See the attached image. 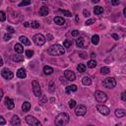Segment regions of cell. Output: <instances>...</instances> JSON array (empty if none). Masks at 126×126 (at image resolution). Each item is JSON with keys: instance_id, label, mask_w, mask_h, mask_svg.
<instances>
[{"instance_id": "obj_34", "label": "cell", "mask_w": 126, "mask_h": 126, "mask_svg": "<svg viewBox=\"0 0 126 126\" xmlns=\"http://www.w3.org/2000/svg\"><path fill=\"white\" fill-rule=\"evenodd\" d=\"M76 106V101L75 100H70L69 101V107L70 108H74Z\"/></svg>"}, {"instance_id": "obj_16", "label": "cell", "mask_w": 126, "mask_h": 126, "mask_svg": "<svg viewBox=\"0 0 126 126\" xmlns=\"http://www.w3.org/2000/svg\"><path fill=\"white\" fill-rule=\"evenodd\" d=\"M19 39H20V41L24 45V46H31V41L29 40V38L27 37V36H25V35H21L20 37H19Z\"/></svg>"}, {"instance_id": "obj_51", "label": "cell", "mask_w": 126, "mask_h": 126, "mask_svg": "<svg viewBox=\"0 0 126 126\" xmlns=\"http://www.w3.org/2000/svg\"><path fill=\"white\" fill-rule=\"evenodd\" d=\"M79 55L82 57V58H86L87 56H86V54L85 53H83V52H81V53H79Z\"/></svg>"}, {"instance_id": "obj_50", "label": "cell", "mask_w": 126, "mask_h": 126, "mask_svg": "<svg viewBox=\"0 0 126 126\" xmlns=\"http://www.w3.org/2000/svg\"><path fill=\"white\" fill-rule=\"evenodd\" d=\"M46 38H47V40H52V39H53V36H52L51 34H48L46 35Z\"/></svg>"}, {"instance_id": "obj_31", "label": "cell", "mask_w": 126, "mask_h": 126, "mask_svg": "<svg viewBox=\"0 0 126 126\" xmlns=\"http://www.w3.org/2000/svg\"><path fill=\"white\" fill-rule=\"evenodd\" d=\"M58 12H59V13H62L63 15H65V16H67V17H71V16H72V14H71V12H69V11H67V10H63V9H59V10H58Z\"/></svg>"}, {"instance_id": "obj_38", "label": "cell", "mask_w": 126, "mask_h": 126, "mask_svg": "<svg viewBox=\"0 0 126 126\" xmlns=\"http://www.w3.org/2000/svg\"><path fill=\"white\" fill-rule=\"evenodd\" d=\"M11 37H12V35H11L10 34H8V33L4 34V40H5V41H8V40H10V39H11Z\"/></svg>"}, {"instance_id": "obj_57", "label": "cell", "mask_w": 126, "mask_h": 126, "mask_svg": "<svg viewBox=\"0 0 126 126\" xmlns=\"http://www.w3.org/2000/svg\"><path fill=\"white\" fill-rule=\"evenodd\" d=\"M0 65H1V66L3 65V59L2 58H1V60H0Z\"/></svg>"}, {"instance_id": "obj_15", "label": "cell", "mask_w": 126, "mask_h": 126, "mask_svg": "<svg viewBox=\"0 0 126 126\" xmlns=\"http://www.w3.org/2000/svg\"><path fill=\"white\" fill-rule=\"evenodd\" d=\"M11 124H12L13 126H20V124H21L20 118H19L17 115H13V117H12V119H11Z\"/></svg>"}, {"instance_id": "obj_8", "label": "cell", "mask_w": 126, "mask_h": 126, "mask_svg": "<svg viewBox=\"0 0 126 126\" xmlns=\"http://www.w3.org/2000/svg\"><path fill=\"white\" fill-rule=\"evenodd\" d=\"M95 98L98 103H105L107 101V96L102 91H97L95 93Z\"/></svg>"}, {"instance_id": "obj_42", "label": "cell", "mask_w": 126, "mask_h": 126, "mask_svg": "<svg viewBox=\"0 0 126 126\" xmlns=\"http://www.w3.org/2000/svg\"><path fill=\"white\" fill-rule=\"evenodd\" d=\"M69 89L71 90V92H76L77 91V86L76 85H71V86H69Z\"/></svg>"}, {"instance_id": "obj_32", "label": "cell", "mask_w": 126, "mask_h": 126, "mask_svg": "<svg viewBox=\"0 0 126 126\" xmlns=\"http://www.w3.org/2000/svg\"><path fill=\"white\" fill-rule=\"evenodd\" d=\"M31 27L34 29H37V28H39V23L37 21H33L31 23Z\"/></svg>"}, {"instance_id": "obj_59", "label": "cell", "mask_w": 126, "mask_h": 126, "mask_svg": "<svg viewBox=\"0 0 126 126\" xmlns=\"http://www.w3.org/2000/svg\"><path fill=\"white\" fill-rule=\"evenodd\" d=\"M115 126H121V124H120V123H119V124H116V125H115Z\"/></svg>"}, {"instance_id": "obj_55", "label": "cell", "mask_w": 126, "mask_h": 126, "mask_svg": "<svg viewBox=\"0 0 126 126\" xmlns=\"http://www.w3.org/2000/svg\"><path fill=\"white\" fill-rule=\"evenodd\" d=\"M91 57H92V58H95V57H96V54H95L94 52H92V53H91Z\"/></svg>"}, {"instance_id": "obj_46", "label": "cell", "mask_w": 126, "mask_h": 126, "mask_svg": "<svg viewBox=\"0 0 126 126\" xmlns=\"http://www.w3.org/2000/svg\"><path fill=\"white\" fill-rule=\"evenodd\" d=\"M83 14H84V16H85V17H89L90 16V12L87 11V10H84L83 11Z\"/></svg>"}, {"instance_id": "obj_6", "label": "cell", "mask_w": 126, "mask_h": 126, "mask_svg": "<svg viewBox=\"0 0 126 126\" xmlns=\"http://www.w3.org/2000/svg\"><path fill=\"white\" fill-rule=\"evenodd\" d=\"M26 122L31 125V126H43L41 125V123L34 117V116H32V115H27L26 116Z\"/></svg>"}, {"instance_id": "obj_20", "label": "cell", "mask_w": 126, "mask_h": 126, "mask_svg": "<svg viewBox=\"0 0 126 126\" xmlns=\"http://www.w3.org/2000/svg\"><path fill=\"white\" fill-rule=\"evenodd\" d=\"M82 83H83V85H85V86H89V85H91L92 84V80H91V78L90 77H88V76H85L83 79H82Z\"/></svg>"}, {"instance_id": "obj_30", "label": "cell", "mask_w": 126, "mask_h": 126, "mask_svg": "<svg viewBox=\"0 0 126 126\" xmlns=\"http://www.w3.org/2000/svg\"><path fill=\"white\" fill-rule=\"evenodd\" d=\"M109 72H110V69L108 67H102L101 68V74H103V75H106Z\"/></svg>"}, {"instance_id": "obj_18", "label": "cell", "mask_w": 126, "mask_h": 126, "mask_svg": "<svg viewBox=\"0 0 126 126\" xmlns=\"http://www.w3.org/2000/svg\"><path fill=\"white\" fill-rule=\"evenodd\" d=\"M126 115V110H124V109H122V108H117L116 110H115V116L116 117H123V116H125Z\"/></svg>"}, {"instance_id": "obj_27", "label": "cell", "mask_w": 126, "mask_h": 126, "mask_svg": "<svg viewBox=\"0 0 126 126\" xmlns=\"http://www.w3.org/2000/svg\"><path fill=\"white\" fill-rule=\"evenodd\" d=\"M77 70L80 72V73H84L86 71V65L85 64H79L78 66H77Z\"/></svg>"}, {"instance_id": "obj_54", "label": "cell", "mask_w": 126, "mask_h": 126, "mask_svg": "<svg viewBox=\"0 0 126 126\" xmlns=\"http://www.w3.org/2000/svg\"><path fill=\"white\" fill-rule=\"evenodd\" d=\"M123 15H124V17L126 18V7L123 9Z\"/></svg>"}, {"instance_id": "obj_29", "label": "cell", "mask_w": 126, "mask_h": 126, "mask_svg": "<svg viewBox=\"0 0 126 126\" xmlns=\"http://www.w3.org/2000/svg\"><path fill=\"white\" fill-rule=\"evenodd\" d=\"M63 46L64 47H66L67 49H70V47L72 46V40H64V43H63Z\"/></svg>"}, {"instance_id": "obj_33", "label": "cell", "mask_w": 126, "mask_h": 126, "mask_svg": "<svg viewBox=\"0 0 126 126\" xmlns=\"http://www.w3.org/2000/svg\"><path fill=\"white\" fill-rule=\"evenodd\" d=\"M5 19H6L5 12H4V11H0V20H1V22H4Z\"/></svg>"}, {"instance_id": "obj_9", "label": "cell", "mask_w": 126, "mask_h": 126, "mask_svg": "<svg viewBox=\"0 0 126 126\" xmlns=\"http://www.w3.org/2000/svg\"><path fill=\"white\" fill-rule=\"evenodd\" d=\"M87 112V107L83 104H79L75 109V114L77 116H84Z\"/></svg>"}, {"instance_id": "obj_17", "label": "cell", "mask_w": 126, "mask_h": 126, "mask_svg": "<svg viewBox=\"0 0 126 126\" xmlns=\"http://www.w3.org/2000/svg\"><path fill=\"white\" fill-rule=\"evenodd\" d=\"M48 13H49V9H48L46 6H43V7L39 9V15H40V16H43V17L47 16Z\"/></svg>"}, {"instance_id": "obj_49", "label": "cell", "mask_w": 126, "mask_h": 126, "mask_svg": "<svg viewBox=\"0 0 126 126\" xmlns=\"http://www.w3.org/2000/svg\"><path fill=\"white\" fill-rule=\"evenodd\" d=\"M23 26H24V27H26V28H29V27H31V23H28V22H25V23L23 24Z\"/></svg>"}, {"instance_id": "obj_4", "label": "cell", "mask_w": 126, "mask_h": 126, "mask_svg": "<svg viewBox=\"0 0 126 126\" xmlns=\"http://www.w3.org/2000/svg\"><path fill=\"white\" fill-rule=\"evenodd\" d=\"M33 40H34V43L36 45V46H44L45 44H46V37L43 35V34H34V37H33Z\"/></svg>"}, {"instance_id": "obj_44", "label": "cell", "mask_w": 126, "mask_h": 126, "mask_svg": "<svg viewBox=\"0 0 126 126\" xmlns=\"http://www.w3.org/2000/svg\"><path fill=\"white\" fill-rule=\"evenodd\" d=\"M5 123H6V122H5L4 117H3V116H0V124H1V125L3 126V125H5Z\"/></svg>"}, {"instance_id": "obj_1", "label": "cell", "mask_w": 126, "mask_h": 126, "mask_svg": "<svg viewBox=\"0 0 126 126\" xmlns=\"http://www.w3.org/2000/svg\"><path fill=\"white\" fill-rule=\"evenodd\" d=\"M65 52V49L62 46L60 45H53L51 46L48 49H47V53L51 56H59V55H63Z\"/></svg>"}, {"instance_id": "obj_48", "label": "cell", "mask_w": 126, "mask_h": 126, "mask_svg": "<svg viewBox=\"0 0 126 126\" xmlns=\"http://www.w3.org/2000/svg\"><path fill=\"white\" fill-rule=\"evenodd\" d=\"M120 2L118 1V0H112V1H111V4L112 5H118Z\"/></svg>"}, {"instance_id": "obj_47", "label": "cell", "mask_w": 126, "mask_h": 126, "mask_svg": "<svg viewBox=\"0 0 126 126\" xmlns=\"http://www.w3.org/2000/svg\"><path fill=\"white\" fill-rule=\"evenodd\" d=\"M111 36H112L114 39H116V40H118V39H119V35H118V34H111Z\"/></svg>"}, {"instance_id": "obj_14", "label": "cell", "mask_w": 126, "mask_h": 126, "mask_svg": "<svg viewBox=\"0 0 126 126\" xmlns=\"http://www.w3.org/2000/svg\"><path fill=\"white\" fill-rule=\"evenodd\" d=\"M17 77L20 78V79H25L27 77V73H26V70L24 68H20L18 71H17Z\"/></svg>"}, {"instance_id": "obj_24", "label": "cell", "mask_w": 126, "mask_h": 126, "mask_svg": "<svg viewBox=\"0 0 126 126\" xmlns=\"http://www.w3.org/2000/svg\"><path fill=\"white\" fill-rule=\"evenodd\" d=\"M12 59L15 62H21V61L24 60V56L23 55H20V54H15V55L12 56Z\"/></svg>"}, {"instance_id": "obj_25", "label": "cell", "mask_w": 126, "mask_h": 126, "mask_svg": "<svg viewBox=\"0 0 126 126\" xmlns=\"http://www.w3.org/2000/svg\"><path fill=\"white\" fill-rule=\"evenodd\" d=\"M103 8L102 6H96L94 9V13L96 15H101V14H103Z\"/></svg>"}, {"instance_id": "obj_56", "label": "cell", "mask_w": 126, "mask_h": 126, "mask_svg": "<svg viewBox=\"0 0 126 126\" xmlns=\"http://www.w3.org/2000/svg\"><path fill=\"white\" fill-rule=\"evenodd\" d=\"M75 19H76V22H77V23H78V22L80 21V20H79V17H78V16H75Z\"/></svg>"}, {"instance_id": "obj_53", "label": "cell", "mask_w": 126, "mask_h": 126, "mask_svg": "<svg viewBox=\"0 0 126 126\" xmlns=\"http://www.w3.org/2000/svg\"><path fill=\"white\" fill-rule=\"evenodd\" d=\"M2 98H3V91L0 90V99H2Z\"/></svg>"}, {"instance_id": "obj_23", "label": "cell", "mask_w": 126, "mask_h": 126, "mask_svg": "<svg viewBox=\"0 0 126 126\" xmlns=\"http://www.w3.org/2000/svg\"><path fill=\"white\" fill-rule=\"evenodd\" d=\"M22 109H23L24 112H28L31 109V103L29 102H25L23 103V105H22Z\"/></svg>"}, {"instance_id": "obj_40", "label": "cell", "mask_w": 126, "mask_h": 126, "mask_svg": "<svg viewBox=\"0 0 126 126\" xmlns=\"http://www.w3.org/2000/svg\"><path fill=\"white\" fill-rule=\"evenodd\" d=\"M30 4H31V1H22L19 4V6L22 7V6H27V5H30Z\"/></svg>"}, {"instance_id": "obj_3", "label": "cell", "mask_w": 126, "mask_h": 126, "mask_svg": "<svg viewBox=\"0 0 126 126\" xmlns=\"http://www.w3.org/2000/svg\"><path fill=\"white\" fill-rule=\"evenodd\" d=\"M76 45L80 48H88L89 47V39L86 36H79L76 39Z\"/></svg>"}, {"instance_id": "obj_37", "label": "cell", "mask_w": 126, "mask_h": 126, "mask_svg": "<svg viewBox=\"0 0 126 126\" xmlns=\"http://www.w3.org/2000/svg\"><path fill=\"white\" fill-rule=\"evenodd\" d=\"M26 55H27V57L28 58H31V57H33V55H34V51L33 50H26Z\"/></svg>"}, {"instance_id": "obj_36", "label": "cell", "mask_w": 126, "mask_h": 126, "mask_svg": "<svg viewBox=\"0 0 126 126\" xmlns=\"http://www.w3.org/2000/svg\"><path fill=\"white\" fill-rule=\"evenodd\" d=\"M95 22H96V19H89V20H87V21L85 22V25H86V26H90V25L94 24Z\"/></svg>"}, {"instance_id": "obj_7", "label": "cell", "mask_w": 126, "mask_h": 126, "mask_svg": "<svg viewBox=\"0 0 126 126\" xmlns=\"http://www.w3.org/2000/svg\"><path fill=\"white\" fill-rule=\"evenodd\" d=\"M32 86H33V92H34V95L37 98H40L41 96V89H40V86L39 84L36 82V81H33L32 83Z\"/></svg>"}, {"instance_id": "obj_28", "label": "cell", "mask_w": 126, "mask_h": 126, "mask_svg": "<svg viewBox=\"0 0 126 126\" xmlns=\"http://www.w3.org/2000/svg\"><path fill=\"white\" fill-rule=\"evenodd\" d=\"M87 65H88V67H89V68H95V67L97 66V61H96V60H94V59H92V60L88 61Z\"/></svg>"}, {"instance_id": "obj_26", "label": "cell", "mask_w": 126, "mask_h": 126, "mask_svg": "<svg viewBox=\"0 0 126 126\" xmlns=\"http://www.w3.org/2000/svg\"><path fill=\"white\" fill-rule=\"evenodd\" d=\"M99 41H100V36H99L98 34H95V35L92 36V44H93V45L97 46V45L99 44Z\"/></svg>"}, {"instance_id": "obj_2", "label": "cell", "mask_w": 126, "mask_h": 126, "mask_svg": "<svg viewBox=\"0 0 126 126\" xmlns=\"http://www.w3.org/2000/svg\"><path fill=\"white\" fill-rule=\"evenodd\" d=\"M69 115L65 112H62V113H59L56 117H55V120H54V123L56 126H65L68 122H69Z\"/></svg>"}, {"instance_id": "obj_58", "label": "cell", "mask_w": 126, "mask_h": 126, "mask_svg": "<svg viewBox=\"0 0 126 126\" xmlns=\"http://www.w3.org/2000/svg\"><path fill=\"white\" fill-rule=\"evenodd\" d=\"M99 0H93V3H98Z\"/></svg>"}, {"instance_id": "obj_41", "label": "cell", "mask_w": 126, "mask_h": 126, "mask_svg": "<svg viewBox=\"0 0 126 126\" xmlns=\"http://www.w3.org/2000/svg\"><path fill=\"white\" fill-rule=\"evenodd\" d=\"M7 32H8V34H14V33H15V30H14V29H13L12 27L8 26V27H7Z\"/></svg>"}, {"instance_id": "obj_5", "label": "cell", "mask_w": 126, "mask_h": 126, "mask_svg": "<svg viewBox=\"0 0 126 126\" xmlns=\"http://www.w3.org/2000/svg\"><path fill=\"white\" fill-rule=\"evenodd\" d=\"M103 85L105 88H107V89H113V88L116 86V81H115L114 78L109 77V78H106V79L103 80Z\"/></svg>"}, {"instance_id": "obj_12", "label": "cell", "mask_w": 126, "mask_h": 126, "mask_svg": "<svg viewBox=\"0 0 126 126\" xmlns=\"http://www.w3.org/2000/svg\"><path fill=\"white\" fill-rule=\"evenodd\" d=\"M64 76H65V78H66L68 81H71V82L75 81V79H76L75 73H74L73 71H71V70H66L65 73H64Z\"/></svg>"}, {"instance_id": "obj_39", "label": "cell", "mask_w": 126, "mask_h": 126, "mask_svg": "<svg viewBox=\"0 0 126 126\" xmlns=\"http://www.w3.org/2000/svg\"><path fill=\"white\" fill-rule=\"evenodd\" d=\"M41 104H45L46 103H47V100L46 98V96H41V99H40V102H39Z\"/></svg>"}, {"instance_id": "obj_13", "label": "cell", "mask_w": 126, "mask_h": 126, "mask_svg": "<svg viewBox=\"0 0 126 126\" xmlns=\"http://www.w3.org/2000/svg\"><path fill=\"white\" fill-rule=\"evenodd\" d=\"M5 104H6V106H7V108H8V109H13V108L15 107L14 101H13L12 99L8 98V97L5 99Z\"/></svg>"}, {"instance_id": "obj_11", "label": "cell", "mask_w": 126, "mask_h": 126, "mask_svg": "<svg viewBox=\"0 0 126 126\" xmlns=\"http://www.w3.org/2000/svg\"><path fill=\"white\" fill-rule=\"evenodd\" d=\"M97 109L99 110L100 113H102L103 115H108L110 113V109L106 105H103V104H98L97 105Z\"/></svg>"}, {"instance_id": "obj_10", "label": "cell", "mask_w": 126, "mask_h": 126, "mask_svg": "<svg viewBox=\"0 0 126 126\" xmlns=\"http://www.w3.org/2000/svg\"><path fill=\"white\" fill-rule=\"evenodd\" d=\"M1 75H2V77H3L4 79H6V80H11V79H13V77H14L13 72L10 71V70L7 69V68H3V69L1 70Z\"/></svg>"}, {"instance_id": "obj_22", "label": "cell", "mask_w": 126, "mask_h": 126, "mask_svg": "<svg viewBox=\"0 0 126 126\" xmlns=\"http://www.w3.org/2000/svg\"><path fill=\"white\" fill-rule=\"evenodd\" d=\"M53 68L52 67H50V66H45L44 67V73L46 74V75H51L52 73H53Z\"/></svg>"}, {"instance_id": "obj_52", "label": "cell", "mask_w": 126, "mask_h": 126, "mask_svg": "<svg viewBox=\"0 0 126 126\" xmlns=\"http://www.w3.org/2000/svg\"><path fill=\"white\" fill-rule=\"evenodd\" d=\"M70 93H71V90L69 89V86H68V87H66V94H67V95H69Z\"/></svg>"}, {"instance_id": "obj_45", "label": "cell", "mask_w": 126, "mask_h": 126, "mask_svg": "<svg viewBox=\"0 0 126 126\" xmlns=\"http://www.w3.org/2000/svg\"><path fill=\"white\" fill-rule=\"evenodd\" d=\"M121 100L124 101V102H126V92H123L121 94Z\"/></svg>"}, {"instance_id": "obj_35", "label": "cell", "mask_w": 126, "mask_h": 126, "mask_svg": "<svg viewBox=\"0 0 126 126\" xmlns=\"http://www.w3.org/2000/svg\"><path fill=\"white\" fill-rule=\"evenodd\" d=\"M49 91L51 92V93H53L54 91H55V87H54V83L51 81V82H49Z\"/></svg>"}, {"instance_id": "obj_43", "label": "cell", "mask_w": 126, "mask_h": 126, "mask_svg": "<svg viewBox=\"0 0 126 126\" xmlns=\"http://www.w3.org/2000/svg\"><path fill=\"white\" fill-rule=\"evenodd\" d=\"M71 34H72V36H78V35H79V31L74 30V31L71 33Z\"/></svg>"}, {"instance_id": "obj_19", "label": "cell", "mask_w": 126, "mask_h": 126, "mask_svg": "<svg viewBox=\"0 0 126 126\" xmlns=\"http://www.w3.org/2000/svg\"><path fill=\"white\" fill-rule=\"evenodd\" d=\"M53 21H54L55 24H57V25H59V26H62V25H64V23H65L64 18H62V17H60V16L55 17V18L53 19Z\"/></svg>"}, {"instance_id": "obj_21", "label": "cell", "mask_w": 126, "mask_h": 126, "mask_svg": "<svg viewBox=\"0 0 126 126\" xmlns=\"http://www.w3.org/2000/svg\"><path fill=\"white\" fill-rule=\"evenodd\" d=\"M14 49H15V51H16L17 53H19V54L24 51V47H23V46H22L21 44H16L15 46H14Z\"/></svg>"}]
</instances>
